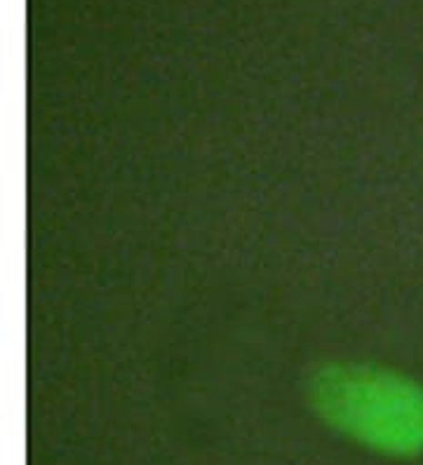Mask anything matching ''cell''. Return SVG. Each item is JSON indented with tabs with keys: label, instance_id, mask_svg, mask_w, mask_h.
I'll list each match as a JSON object with an SVG mask.
<instances>
[{
	"label": "cell",
	"instance_id": "6da1fadb",
	"mask_svg": "<svg viewBox=\"0 0 423 465\" xmlns=\"http://www.w3.org/2000/svg\"><path fill=\"white\" fill-rule=\"evenodd\" d=\"M317 419L348 442L388 459L423 454V383L367 362L322 364L308 381Z\"/></svg>",
	"mask_w": 423,
	"mask_h": 465
}]
</instances>
